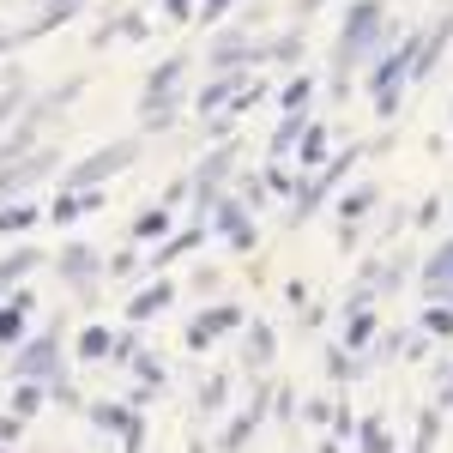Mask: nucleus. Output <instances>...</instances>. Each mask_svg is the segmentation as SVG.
<instances>
[{"mask_svg":"<svg viewBox=\"0 0 453 453\" xmlns=\"http://www.w3.org/2000/svg\"><path fill=\"white\" fill-rule=\"evenodd\" d=\"M381 42H387V6L381 0H350L345 25H339V42H333V73H326L333 97H350V73L363 67Z\"/></svg>","mask_w":453,"mask_h":453,"instance_id":"f257e3e1","label":"nucleus"},{"mask_svg":"<svg viewBox=\"0 0 453 453\" xmlns=\"http://www.w3.org/2000/svg\"><path fill=\"white\" fill-rule=\"evenodd\" d=\"M357 157H369V145H363V140H350L345 151H333V157H326L320 170L303 175V181L290 188V224L314 218V211H320V200H333V194L345 188V175H350V164H357Z\"/></svg>","mask_w":453,"mask_h":453,"instance_id":"f03ea898","label":"nucleus"},{"mask_svg":"<svg viewBox=\"0 0 453 453\" xmlns=\"http://www.w3.org/2000/svg\"><path fill=\"white\" fill-rule=\"evenodd\" d=\"M181 79H188V61H181V55H170V61H157V67H151L145 97H140V127H145V134L175 127V91H181Z\"/></svg>","mask_w":453,"mask_h":453,"instance_id":"7ed1b4c3","label":"nucleus"},{"mask_svg":"<svg viewBox=\"0 0 453 453\" xmlns=\"http://www.w3.org/2000/svg\"><path fill=\"white\" fill-rule=\"evenodd\" d=\"M67 363H61V326H42V333H25L19 345H12V381H49V375H61Z\"/></svg>","mask_w":453,"mask_h":453,"instance_id":"20e7f679","label":"nucleus"},{"mask_svg":"<svg viewBox=\"0 0 453 453\" xmlns=\"http://www.w3.org/2000/svg\"><path fill=\"white\" fill-rule=\"evenodd\" d=\"M134 151H140L134 140H115V145H104V151H91L85 164H73L61 188H104L109 175H121L127 164H134Z\"/></svg>","mask_w":453,"mask_h":453,"instance_id":"39448f33","label":"nucleus"},{"mask_svg":"<svg viewBox=\"0 0 453 453\" xmlns=\"http://www.w3.org/2000/svg\"><path fill=\"white\" fill-rule=\"evenodd\" d=\"M236 170H242V164H236V151H230V145H218V151H206V157H200V170L188 175V194H194L200 218H206V206L224 194V181H230Z\"/></svg>","mask_w":453,"mask_h":453,"instance_id":"423d86ee","label":"nucleus"},{"mask_svg":"<svg viewBox=\"0 0 453 453\" xmlns=\"http://www.w3.org/2000/svg\"><path fill=\"white\" fill-rule=\"evenodd\" d=\"M411 61H418V31H399V42H393L381 61L369 67V91H393V85H411Z\"/></svg>","mask_w":453,"mask_h":453,"instance_id":"0eeeda50","label":"nucleus"},{"mask_svg":"<svg viewBox=\"0 0 453 453\" xmlns=\"http://www.w3.org/2000/svg\"><path fill=\"white\" fill-rule=\"evenodd\" d=\"M242 320H248V314L236 309V303H218V309H206V314H194V320H188L181 345H188V350H211L218 339H224V333H236Z\"/></svg>","mask_w":453,"mask_h":453,"instance_id":"6e6552de","label":"nucleus"},{"mask_svg":"<svg viewBox=\"0 0 453 453\" xmlns=\"http://www.w3.org/2000/svg\"><path fill=\"white\" fill-rule=\"evenodd\" d=\"M448 49H453V0L441 6V12H435V25H429V31H418V61H411V85H418V79H429V73L441 67V55H448Z\"/></svg>","mask_w":453,"mask_h":453,"instance_id":"1a4fd4ad","label":"nucleus"},{"mask_svg":"<svg viewBox=\"0 0 453 453\" xmlns=\"http://www.w3.org/2000/svg\"><path fill=\"white\" fill-rule=\"evenodd\" d=\"M85 411H91V423H97V429L121 435V441H127V453H145V423H140V411H134L127 399H121V405H115V399H97V405H85Z\"/></svg>","mask_w":453,"mask_h":453,"instance_id":"9d476101","label":"nucleus"},{"mask_svg":"<svg viewBox=\"0 0 453 453\" xmlns=\"http://www.w3.org/2000/svg\"><path fill=\"white\" fill-rule=\"evenodd\" d=\"M49 170H55V151H49V145H31L25 157L0 164V200H12V194H25V188H36V181H42Z\"/></svg>","mask_w":453,"mask_h":453,"instance_id":"9b49d317","label":"nucleus"},{"mask_svg":"<svg viewBox=\"0 0 453 453\" xmlns=\"http://www.w3.org/2000/svg\"><path fill=\"white\" fill-rule=\"evenodd\" d=\"M206 61H211V73H218V67H254V61H273V55H266V42L254 31H224L211 42Z\"/></svg>","mask_w":453,"mask_h":453,"instance_id":"f8f14e48","label":"nucleus"},{"mask_svg":"<svg viewBox=\"0 0 453 453\" xmlns=\"http://www.w3.org/2000/svg\"><path fill=\"white\" fill-rule=\"evenodd\" d=\"M326 157H333V127H326V121H314V115H309V127L296 134V145H290V157H284V164H296V170L309 175V170H320Z\"/></svg>","mask_w":453,"mask_h":453,"instance_id":"ddd939ff","label":"nucleus"},{"mask_svg":"<svg viewBox=\"0 0 453 453\" xmlns=\"http://www.w3.org/2000/svg\"><path fill=\"white\" fill-rule=\"evenodd\" d=\"M55 273H61L73 290H91V284L104 279V260H97V248L67 242V248H61V260H55Z\"/></svg>","mask_w":453,"mask_h":453,"instance_id":"4468645a","label":"nucleus"},{"mask_svg":"<svg viewBox=\"0 0 453 453\" xmlns=\"http://www.w3.org/2000/svg\"><path fill=\"white\" fill-rule=\"evenodd\" d=\"M242 85H248V67H218V73H211V85H200L194 109H200V115H218V109L242 91Z\"/></svg>","mask_w":453,"mask_h":453,"instance_id":"2eb2a0df","label":"nucleus"},{"mask_svg":"<svg viewBox=\"0 0 453 453\" xmlns=\"http://www.w3.org/2000/svg\"><path fill=\"white\" fill-rule=\"evenodd\" d=\"M381 206V188L375 181H357V188H345L339 200H333V211H339V224H350V230H363V218Z\"/></svg>","mask_w":453,"mask_h":453,"instance_id":"dca6fc26","label":"nucleus"},{"mask_svg":"<svg viewBox=\"0 0 453 453\" xmlns=\"http://www.w3.org/2000/svg\"><path fill=\"white\" fill-rule=\"evenodd\" d=\"M279 357V333L266 320H242V369H266Z\"/></svg>","mask_w":453,"mask_h":453,"instance_id":"f3484780","label":"nucleus"},{"mask_svg":"<svg viewBox=\"0 0 453 453\" xmlns=\"http://www.w3.org/2000/svg\"><path fill=\"white\" fill-rule=\"evenodd\" d=\"M418 279H423L429 296H448V290H453V236L441 248H429V260L418 266Z\"/></svg>","mask_w":453,"mask_h":453,"instance_id":"a211bd4d","label":"nucleus"},{"mask_svg":"<svg viewBox=\"0 0 453 453\" xmlns=\"http://www.w3.org/2000/svg\"><path fill=\"white\" fill-rule=\"evenodd\" d=\"M175 303V284L170 279H157V284H145L140 296H134V303H127V326H145V320H151V314H164Z\"/></svg>","mask_w":453,"mask_h":453,"instance_id":"6ab92c4d","label":"nucleus"},{"mask_svg":"<svg viewBox=\"0 0 453 453\" xmlns=\"http://www.w3.org/2000/svg\"><path fill=\"white\" fill-rule=\"evenodd\" d=\"M36 266H42V254H36V248H12V254L0 260V296H6L12 284H25Z\"/></svg>","mask_w":453,"mask_h":453,"instance_id":"aec40b11","label":"nucleus"},{"mask_svg":"<svg viewBox=\"0 0 453 453\" xmlns=\"http://www.w3.org/2000/svg\"><path fill=\"white\" fill-rule=\"evenodd\" d=\"M73 357H79V363H109V326L104 320H91V326L73 339Z\"/></svg>","mask_w":453,"mask_h":453,"instance_id":"412c9836","label":"nucleus"},{"mask_svg":"<svg viewBox=\"0 0 453 453\" xmlns=\"http://www.w3.org/2000/svg\"><path fill=\"white\" fill-rule=\"evenodd\" d=\"M303 127H309V109H284V121L273 127V145H266V151H273V157H290V145H296Z\"/></svg>","mask_w":453,"mask_h":453,"instance_id":"4be33fe9","label":"nucleus"},{"mask_svg":"<svg viewBox=\"0 0 453 453\" xmlns=\"http://www.w3.org/2000/svg\"><path fill=\"white\" fill-rule=\"evenodd\" d=\"M357 453H393V435H387V418H363L357 429Z\"/></svg>","mask_w":453,"mask_h":453,"instance_id":"5701e85b","label":"nucleus"},{"mask_svg":"<svg viewBox=\"0 0 453 453\" xmlns=\"http://www.w3.org/2000/svg\"><path fill=\"white\" fill-rule=\"evenodd\" d=\"M127 369H134V375H140L145 387H151V393H164V387H170V369H164V363H157V357H151V350H134V357H127Z\"/></svg>","mask_w":453,"mask_h":453,"instance_id":"b1692460","label":"nucleus"},{"mask_svg":"<svg viewBox=\"0 0 453 453\" xmlns=\"http://www.w3.org/2000/svg\"><path fill=\"white\" fill-rule=\"evenodd\" d=\"M42 399H55V405H61V411H85V393H79V387H73V375H67V369H61V375H49V381H42Z\"/></svg>","mask_w":453,"mask_h":453,"instance_id":"393cba45","label":"nucleus"},{"mask_svg":"<svg viewBox=\"0 0 453 453\" xmlns=\"http://www.w3.org/2000/svg\"><path fill=\"white\" fill-rule=\"evenodd\" d=\"M25 326H31V309H19V303H0V350H12L25 339Z\"/></svg>","mask_w":453,"mask_h":453,"instance_id":"a878e982","label":"nucleus"},{"mask_svg":"<svg viewBox=\"0 0 453 453\" xmlns=\"http://www.w3.org/2000/svg\"><path fill=\"white\" fill-rule=\"evenodd\" d=\"M170 236V206H151L134 218V242H164Z\"/></svg>","mask_w":453,"mask_h":453,"instance_id":"bb28decb","label":"nucleus"},{"mask_svg":"<svg viewBox=\"0 0 453 453\" xmlns=\"http://www.w3.org/2000/svg\"><path fill=\"white\" fill-rule=\"evenodd\" d=\"M6 411H19V418L31 423L42 411V381H12V399H6Z\"/></svg>","mask_w":453,"mask_h":453,"instance_id":"cd10ccee","label":"nucleus"},{"mask_svg":"<svg viewBox=\"0 0 453 453\" xmlns=\"http://www.w3.org/2000/svg\"><path fill=\"white\" fill-rule=\"evenodd\" d=\"M375 339V309H350L345 314V350H363Z\"/></svg>","mask_w":453,"mask_h":453,"instance_id":"c85d7f7f","label":"nucleus"},{"mask_svg":"<svg viewBox=\"0 0 453 453\" xmlns=\"http://www.w3.org/2000/svg\"><path fill=\"white\" fill-rule=\"evenodd\" d=\"M423 333H429V339H453V303L429 296V309H423Z\"/></svg>","mask_w":453,"mask_h":453,"instance_id":"c756f323","label":"nucleus"},{"mask_svg":"<svg viewBox=\"0 0 453 453\" xmlns=\"http://www.w3.org/2000/svg\"><path fill=\"white\" fill-rule=\"evenodd\" d=\"M254 429H260V418H254V411H242V418H236L230 429H224V441H218V453H242L248 441H254Z\"/></svg>","mask_w":453,"mask_h":453,"instance_id":"7c9ffc66","label":"nucleus"},{"mask_svg":"<svg viewBox=\"0 0 453 453\" xmlns=\"http://www.w3.org/2000/svg\"><path fill=\"white\" fill-rule=\"evenodd\" d=\"M230 405V375H211L206 387H200V418H218Z\"/></svg>","mask_w":453,"mask_h":453,"instance_id":"2f4dec72","label":"nucleus"},{"mask_svg":"<svg viewBox=\"0 0 453 453\" xmlns=\"http://www.w3.org/2000/svg\"><path fill=\"white\" fill-rule=\"evenodd\" d=\"M42 211L36 206H0V236H19V230H31Z\"/></svg>","mask_w":453,"mask_h":453,"instance_id":"473e14b6","label":"nucleus"},{"mask_svg":"<svg viewBox=\"0 0 453 453\" xmlns=\"http://www.w3.org/2000/svg\"><path fill=\"white\" fill-rule=\"evenodd\" d=\"M309 104H314V79H309V73L290 79V85L279 91V109H309Z\"/></svg>","mask_w":453,"mask_h":453,"instance_id":"72a5a7b5","label":"nucleus"},{"mask_svg":"<svg viewBox=\"0 0 453 453\" xmlns=\"http://www.w3.org/2000/svg\"><path fill=\"white\" fill-rule=\"evenodd\" d=\"M441 448V411H423L418 418V448L411 453H435Z\"/></svg>","mask_w":453,"mask_h":453,"instance_id":"f704fd0d","label":"nucleus"},{"mask_svg":"<svg viewBox=\"0 0 453 453\" xmlns=\"http://www.w3.org/2000/svg\"><path fill=\"white\" fill-rule=\"evenodd\" d=\"M326 375H333V381H357L363 369H357V357H345V345H333L326 350Z\"/></svg>","mask_w":453,"mask_h":453,"instance_id":"c9c22d12","label":"nucleus"},{"mask_svg":"<svg viewBox=\"0 0 453 453\" xmlns=\"http://www.w3.org/2000/svg\"><path fill=\"white\" fill-rule=\"evenodd\" d=\"M134 350H140V333H134V326H121V333H109V363H127Z\"/></svg>","mask_w":453,"mask_h":453,"instance_id":"e433bc0d","label":"nucleus"},{"mask_svg":"<svg viewBox=\"0 0 453 453\" xmlns=\"http://www.w3.org/2000/svg\"><path fill=\"white\" fill-rule=\"evenodd\" d=\"M260 181H266V194H290V188H296V181H290V164H284V157H273Z\"/></svg>","mask_w":453,"mask_h":453,"instance_id":"4c0bfd02","label":"nucleus"},{"mask_svg":"<svg viewBox=\"0 0 453 453\" xmlns=\"http://www.w3.org/2000/svg\"><path fill=\"white\" fill-rule=\"evenodd\" d=\"M140 266H145V260H140V248H127V254H115V260H104V273H109V279H134Z\"/></svg>","mask_w":453,"mask_h":453,"instance_id":"58836bf2","label":"nucleus"},{"mask_svg":"<svg viewBox=\"0 0 453 453\" xmlns=\"http://www.w3.org/2000/svg\"><path fill=\"white\" fill-rule=\"evenodd\" d=\"M25 109V91H19V79H6V97H0V134L12 127V115Z\"/></svg>","mask_w":453,"mask_h":453,"instance_id":"ea45409f","label":"nucleus"},{"mask_svg":"<svg viewBox=\"0 0 453 453\" xmlns=\"http://www.w3.org/2000/svg\"><path fill=\"white\" fill-rule=\"evenodd\" d=\"M399 97H405V85H393V91H375V115H381V121H393V115H399Z\"/></svg>","mask_w":453,"mask_h":453,"instance_id":"a19ab883","label":"nucleus"},{"mask_svg":"<svg viewBox=\"0 0 453 453\" xmlns=\"http://www.w3.org/2000/svg\"><path fill=\"white\" fill-rule=\"evenodd\" d=\"M230 6H236V0H200V6H194V19H200V25H218Z\"/></svg>","mask_w":453,"mask_h":453,"instance_id":"79ce46f5","label":"nucleus"},{"mask_svg":"<svg viewBox=\"0 0 453 453\" xmlns=\"http://www.w3.org/2000/svg\"><path fill=\"white\" fill-rule=\"evenodd\" d=\"M242 206H266V181L260 175H242V194H236Z\"/></svg>","mask_w":453,"mask_h":453,"instance_id":"37998d69","label":"nucleus"},{"mask_svg":"<svg viewBox=\"0 0 453 453\" xmlns=\"http://www.w3.org/2000/svg\"><path fill=\"white\" fill-rule=\"evenodd\" d=\"M411 224H418V230H435V224H441V200H423V206L411 211Z\"/></svg>","mask_w":453,"mask_h":453,"instance_id":"c03bdc74","label":"nucleus"},{"mask_svg":"<svg viewBox=\"0 0 453 453\" xmlns=\"http://www.w3.org/2000/svg\"><path fill=\"white\" fill-rule=\"evenodd\" d=\"M19 435H25V418H19V411H0V441H6V448H12V441H19Z\"/></svg>","mask_w":453,"mask_h":453,"instance_id":"a18cd8bd","label":"nucleus"},{"mask_svg":"<svg viewBox=\"0 0 453 453\" xmlns=\"http://www.w3.org/2000/svg\"><path fill=\"white\" fill-rule=\"evenodd\" d=\"M303 418L309 423H333V399H303Z\"/></svg>","mask_w":453,"mask_h":453,"instance_id":"49530a36","label":"nucleus"},{"mask_svg":"<svg viewBox=\"0 0 453 453\" xmlns=\"http://www.w3.org/2000/svg\"><path fill=\"white\" fill-rule=\"evenodd\" d=\"M194 6H200V0H164V19H175V25H188V19H194Z\"/></svg>","mask_w":453,"mask_h":453,"instance_id":"de8ad7c7","label":"nucleus"},{"mask_svg":"<svg viewBox=\"0 0 453 453\" xmlns=\"http://www.w3.org/2000/svg\"><path fill=\"white\" fill-rule=\"evenodd\" d=\"M273 411H279V418H296V393H290V387H273Z\"/></svg>","mask_w":453,"mask_h":453,"instance_id":"09e8293b","label":"nucleus"},{"mask_svg":"<svg viewBox=\"0 0 453 453\" xmlns=\"http://www.w3.org/2000/svg\"><path fill=\"white\" fill-rule=\"evenodd\" d=\"M350 429H357V423H350V405H333V435H339V441H345Z\"/></svg>","mask_w":453,"mask_h":453,"instance_id":"8fccbe9b","label":"nucleus"},{"mask_svg":"<svg viewBox=\"0 0 453 453\" xmlns=\"http://www.w3.org/2000/svg\"><path fill=\"white\" fill-rule=\"evenodd\" d=\"M320 453H345V441H339V435H326V441H320Z\"/></svg>","mask_w":453,"mask_h":453,"instance_id":"3c124183","label":"nucleus"},{"mask_svg":"<svg viewBox=\"0 0 453 453\" xmlns=\"http://www.w3.org/2000/svg\"><path fill=\"white\" fill-rule=\"evenodd\" d=\"M314 6H326V0H296V12H303V19H309Z\"/></svg>","mask_w":453,"mask_h":453,"instance_id":"603ef678","label":"nucleus"},{"mask_svg":"<svg viewBox=\"0 0 453 453\" xmlns=\"http://www.w3.org/2000/svg\"><path fill=\"white\" fill-rule=\"evenodd\" d=\"M441 387H448V393H453V363H441Z\"/></svg>","mask_w":453,"mask_h":453,"instance_id":"864d4df0","label":"nucleus"},{"mask_svg":"<svg viewBox=\"0 0 453 453\" xmlns=\"http://www.w3.org/2000/svg\"><path fill=\"white\" fill-rule=\"evenodd\" d=\"M188 453H211V448H206V441H194V448H188Z\"/></svg>","mask_w":453,"mask_h":453,"instance_id":"5fc2aeb1","label":"nucleus"},{"mask_svg":"<svg viewBox=\"0 0 453 453\" xmlns=\"http://www.w3.org/2000/svg\"><path fill=\"white\" fill-rule=\"evenodd\" d=\"M0 453H12V448H6V441H0Z\"/></svg>","mask_w":453,"mask_h":453,"instance_id":"6e6d98bb","label":"nucleus"},{"mask_svg":"<svg viewBox=\"0 0 453 453\" xmlns=\"http://www.w3.org/2000/svg\"><path fill=\"white\" fill-rule=\"evenodd\" d=\"M441 303H453V290H448V296H441Z\"/></svg>","mask_w":453,"mask_h":453,"instance_id":"4d7b16f0","label":"nucleus"},{"mask_svg":"<svg viewBox=\"0 0 453 453\" xmlns=\"http://www.w3.org/2000/svg\"><path fill=\"white\" fill-rule=\"evenodd\" d=\"M0 42H6V36H0Z\"/></svg>","mask_w":453,"mask_h":453,"instance_id":"13d9d810","label":"nucleus"},{"mask_svg":"<svg viewBox=\"0 0 453 453\" xmlns=\"http://www.w3.org/2000/svg\"><path fill=\"white\" fill-rule=\"evenodd\" d=\"M448 115H453V109H448Z\"/></svg>","mask_w":453,"mask_h":453,"instance_id":"bf43d9fd","label":"nucleus"}]
</instances>
